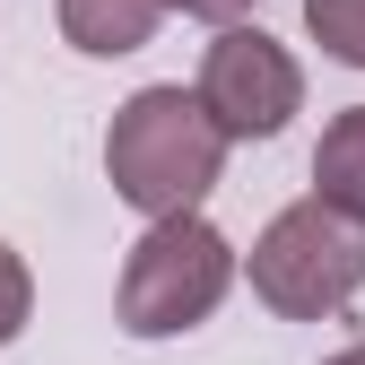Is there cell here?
Segmentation results:
<instances>
[{
    "instance_id": "cell-1",
    "label": "cell",
    "mask_w": 365,
    "mask_h": 365,
    "mask_svg": "<svg viewBox=\"0 0 365 365\" xmlns=\"http://www.w3.org/2000/svg\"><path fill=\"white\" fill-rule=\"evenodd\" d=\"M105 174L140 217L200 209L226 174V130L200 105V87H140L105 130Z\"/></svg>"
},
{
    "instance_id": "cell-8",
    "label": "cell",
    "mask_w": 365,
    "mask_h": 365,
    "mask_svg": "<svg viewBox=\"0 0 365 365\" xmlns=\"http://www.w3.org/2000/svg\"><path fill=\"white\" fill-rule=\"evenodd\" d=\"M26 313H35V279H26V261L0 244V348L26 331Z\"/></svg>"
},
{
    "instance_id": "cell-9",
    "label": "cell",
    "mask_w": 365,
    "mask_h": 365,
    "mask_svg": "<svg viewBox=\"0 0 365 365\" xmlns=\"http://www.w3.org/2000/svg\"><path fill=\"white\" fill-rule=\"evenodd\" d=\"M174 9H182V18H209V26H235L252 0H174Z\"/></svg>"
},
{
    "instance_id": "cell-2",
    "label": "cell",
    "mask_w": 365,
    "mask_h": 365,
    "mask_svg": "<svg viewBox=\"0 0 365 365\" xmlns=\"http://www.w3.org/2000/svg\"><path fill=\"white\" fill-rule=\"evenodd\" d=\"M226 287H235V244L200 209H182V217H148V235L122 252L113 313L130 339H174V331H200L226 304Z\"/></svg>"
},
{
    "instance_id": "cell-3",
    "label": "cell",
    "mask_w": 365,
    "mask_h": 365,
    "mask_svg": "<svg viewBox=\"0 0 365 365\" xmlns=\"http://www.w3.org/2000/svg\"><path fill=\"white\" fill-rule=\"evenodd\" d=\"M365 287V226L339 217L331 200H296L252 235V296L279 322H322L348 313Z\"/></svg>"
},
{
    "instance_id": "cell-7",
    "label": "cell",
    "mask_w": 365,
    "mask_h": 365,
    "mask_svg": "<svg viewBox=\"0 0 365 365\" xmlns=\"http://www.w3.org/2000/svg\"><path fill=\"white\" fill-rule=\"evenodd\" d=\"M304 35L322 43L331 61L365 70V0H304Z\"/></svg>"
},
{
    "instance_id": "cell-5",
    "label": "cell",
    "mask_w": 365,
    "mask_h": 365,
    "mask_svg": "<svg viewBox=\"0 0 365 365\" xmlns=\"http://www.w3.org/2000/svg\"><path fill=\"white\" fill-rule=\"evenodd\" d=\"M165 9L174 0H61V35L87 61H122V53H140V43L157 35Z\"/></svg>"
},
{
    "instance_id": "cell-4",
    "label": "cell",
    "mask_w": 365,
    "mask_h": 365,
    "mask_svg": "<svg viewBox=\"0 0 365 365\" xmlns=\"http://www.w3.org/2000/svg\"><path fill=\"white\" fill-rule=\"evenodd\" d=\"M200 105L217 113L226 140H279V130L304 113V70L279 35L261 26H217V43L200 53Z\"/></svg>"
},
{
    "instance_id": "cell-6",
    "label": "cell",
    "mask_w": 365,
    "mask_h": 365,
    "mask_svg": "<svg viewBox=\"0 0 365 365\" xmlns=\"http://www.w3.org/2000/svg\"><path fill=\"white\" fill-rule=\"evenodd\" d=\"M313 200H331L339 217H356V226H365V105L331 113L322 148H313Z\"/></svg>"
},
{
    "instance_id": "cell-10",
    "label": "cell",
    "mask_w": 365,
    "mask_h": 365,
    "mask_svg": "<svg viewBox=\"0 0 365 365\" xmlns=\"http://www.w3.org/2000/svg\"><path fill=\"white\" fill-rule=\"evenodd\" d=\"M322 365H365V339H356V348H339V356H322Z\"/></svg>"
}]
</instances>
